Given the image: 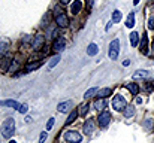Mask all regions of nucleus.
<instances>
[{"label":"nucleus","instance_id":"obj_1","mask_svg":"<svg viewBox=\"0 0 154 143\" xmlns=\"http://www.w3.org/2000/svg\"><path fill=\"white\" fill-rule=\"evenodd\" d=\"M14 131H15V119L9 118L2 124V134H3V137L9 139L14 134Z\"/></svg>","mask_w":154,"mask_h":143},{"label":"nucleus","instance_id":"obj_2","mask_svg":"<svg viewBox=\"0 0 154 143\" xmlns=\"http://www.w3.org/2000/svg\"><path fill=\"white\" fill-rule=\"evenodd\" d=\"M118 51H120V40L118 39H114L112 42H111V45H109V58L111 60H117V57H118Z\"/></svg>","mask_w":154,"mask_h":143},{"label":"nucleus","instance_id":"obj_3","mask_svg":"<svg viewBox=\"0 0 154 143\" xmlns=\"http://www.w3.org/2000/svg\"><path fill=\"white\" fill-rule=\"evenodd\" d=\"M126 106H127V103H126V100H124L123 95H115V97H114V100H112V107H114L115 110H123Z\"/></svg>","mask_w":154,"mask_h":143},{"label":"nucleus","instance_id":"obj_4","mask_svg":"<svg viewBox=\"0 0 154 143\" xmlns=\"http://www.w3.org/2000/svg\"><path fill=\"white\" fill-rule=\"evenodd\" d=\"M81 134L78 133V131H67L66 134H64V140L67 143H79L81 142Z\"/></svg>","mask_w":154,"mask_h":143},{"label":"nucleus","instance_id":"obj_5","mask_svg":"<svg viewBox=\"0 0 154 143\" xmlns=\"http://www.w3.org/2000/svg\"><path fill=\"white\" fill-rule=\"evenodd\" d=\"M109 121H111V113L109 112H102L97 118V122H99L100 127H106L109 124Z\"/></svg>","mask_w":154,"mask_h":143},{"label":"nucleus","instance_id":"obj_6","mask_svg":"<svg viewBox=\"0 0 154 143\" xmlns=\"http://www.w3.org/2000/svg\"><path fill=\"white\" fill-rule=\"evenodd\" d=\"M55 22L58 24V27H67L69 25V18L64 13H58L55 16Z\"/></svg>","mask_w":154,"mask_h":143},{"label":"nucleus","instance_id":"obj_7","mask_svg":"<svg viewBox=\"0 0 154 143\" xmlns=\"http://www.w3.org/2000/svg\"><path fill=\"white\" fill-rule=\"evenodd\" d=\"M72 106H73V103H72L70 100H67V101H63V103H60V104L57 106V110H58L60 113H64V112H69Z\"/></svg>","mask_w":154,"mask_h":143},{"label":"nucleus","instance_id":"obj_8","mask_svg":"<svg viewBox=\"0 0 154 143\" xmlns=\"http://www.w3.org/2000/svg\"><path fill=\"white\" fill-rule=\"evenodd\" d=\"M44 43H45V37H44V36H36L35 40H33L32 48H33L35 51H38V49H41V48L44 46Z\"/></svg>","mask_w":154,"mask_h":143},{"label":"nucleus","instance_id":"obj_9","mask_svg":"<svg viewBox=\"0 0 154 143\" xmlns=\"http://www.w3.org/2000/svg\"><path fill=\"white\" fill-rule=\"evenodd\" d=\"M66 45V40L63 39V37H57L55 40H54V43H52V49H55V51H61L63 48Z\"/></svg>","mask_w":154,"mask_h":143},{"label":"nucleus","instance_id":"obj_10","mask_svg":"<svg viewBox=\"0 0 154 143\" xmlns=\"http://www.w3.org/2000/svg\"><path fill=\"white\" fill-rule=\"evenodd\" d=\"M94 130V121L93 119H87L85 124H84V133L85 134H91Z\"/></svg>","mask_w":154,"mask_h":143},{"label":"nucleus","instance_id":"obj_11","mask_svg":"<svg viewBox=\"0 0 154 143\" xmlns=\"http://www.w3.org/2000/svg\"><path fill=\"white\" fill-rule=\"evenodd\" d=\"M150 76V73L147 70H138L133 73V79H147Z\"/></svg>","mask_w":154,"mask_h":143},{"label":"nucleus","instance_id":"obj_12","mask_svg":"<svg viewBox=\"0 0 154 143\" xmlns=\"http://www.w3.org/2000/svg\"><path fill=\"white\" fill-rule=\"evenodd\" d=\"M0 104H3V106H9V107H14V109H17V110H20V107H21V104H20L18 101H14V100H5V101H2Z\"/></svg>","mask_w":154,"mask_h":143},{"label":"nucleus","instance_id":"obj_13","mask_svg":"<svg viewBox=\"0 0 154 143\" xmlns=\"http://www.w3.org/2000/svg\"><path fill=\"white\" fill-rule=\"evenodd\" d=\"M42 66V61H35V63H29L26 66V72H32V70H36Z\"/></svg>","mask_w":154,"mask_h":143},{"label":"nucleus","instance_id":"obj_14","mask_svg":"<svg viewBox=\"0 0 154 143\" xmlns=\"http://www.w3.org/2000/svg\"><path fill=\"white\" fill-rule=\"evenodd\" d=\"M81 7H82V3H81L79 0H75V1L72 3V7H70V10H72V13L75 15V13H78V12L81 10Z\"/></svg>","mask_w":154,"mask_h":143},{"label":"nucleus","instance_id":"obj_15","mask_svg":"<svg viewBox=\"0 0 154 143\" xmlns=\"http://www.w3.org/2000/svg\"><path fill=\"white\" fill-rule=\"evenodd\" d=\"M130 45L132 46H138L139 45V34L136 31L130 33Z\"/></svg>","mask_w":154,"mask_h":143},{"label":"nucleus","instance_id":"obj_16","mask_svg":"<svg viewBox=\"0 0 154 143\" xmlns=\"http://www.w3.org/2000/svg\"><path fill=\"white\" fill-rule=\"evenodd\" d=\"M123 115H124L126 118L133 116V115H135V107H133V106H126V107L123 109Z\"/></svg>","mask_w":154,"mask_h":143},{"label":"nucleus","instance_id":"obj_17","mask_svg":"<svg viewBox=\"0 0 154 143\" xmlns=\"http://www.w3.org/2000/svg\"><path fill=\"white\" fill-rule=\"evenodd\" d=\"M97 52H99V48H97L96 43H90V45H88V48H87V54H88V55L93 57V55H96Z\"/></svg>","mask_w":154,"mask_h":143},{"label":"nucleus","instance_id":"obj_18","mask_svg":"<svg viewBox=\"0 0 154 143\" xmlns=\"http://www.w3.org/2000/svg\"><path fill=\"white\" fill-rule=\"evenodd\" d=\"M141 52L142 54H145L147 52V46H148V37H147V34H144L142 36V40H141Z\"/></svg>","mask_w":154,"mask_h":143},{"label":"nucleus","instance_id":"obj_19","mask_svg":"<svg viewBox=\"0 0 154 143\" xmlns=\"http://www.w3.org/2000/svg\"><path fill=\"white\" fill-rule=\"evenodd\" d=\"M126 88L132 93V95H136L138 93H139V87H138L136 84H127V85H126Z\"/></svg>","mask_w":154,"mask_h":143},{"label":"nucleus","instance_id":"obj_20","mask_svg":"<svg viewBox=\"0 0 154 143\" xmlns=\"http://www.w3.org/2000/svg\"><path fill=\"white\" fill-rule=\"evenodd\" d=\"M79 113L76 112V110H72L70 113H69V116H67V119H66V125H69V124H72L75 119H76V116H78Z\"/></svg>","mask_w":154,"mask_h":143},{"label":"nucleus","instance_id":"obj_21","mask_svg":"<svg viewBox=\"0 0 154 143\" xmlns=\"http://www.w3.org/2000/svg\"><path fill=\"white\" fill-rule=\"evenodd\" d=\"M97 91H99V88H90L88 91H85V94H84V98H85V100H88V98L94 97V95L97 94Z\"/></svg>","mask_w":154,"mask_h":143},{"label":"nucleus","instance_id":"obj_22","mask_svg":"<svg viewBox=\"0 0 154 143\" xmlns=\"http://www.w3.org/2000/svg\"><path fill=\"white\" fill-rule=\"evenodd\" d=\"M112 94V90L111 88H103V90H99L97 91V95L100 97V98H105V97H108V95Z\"/></svg>","mask_w":154,"mask_h":143},{"label":"nucleus","instance_id":"obj_23","mask_svg":"<svg viewBox=\"0 0 154 143\" xmlns=\"http://www.w3.org/2000/svg\"><path fill=\"white\" fill-rule=\"evenodd\" d=\"M126 25H127L129 28H132V27L135 25V13H130V15L127 16V21H126Z\"/></svg>","mask_w":154,"mask_h":143},{"label":"nucleus","instance_id":"obj_24","mask_svg":"<svg viewBox=\"0 0 154 143\" xmlns=\"http://www.w3.org/2000/svg\"><path fill=\"white\" fill-rule=\"evenodd\" d=\"M105 106H106V103H105V100H103V98H99V100H96V101H94V107H96L97 110H102Z\"/></svg>","mask_w":154,"mask_h":143},{"label":"nucleus","instance_id":"obj_25","mask_svg":"<svg viewBox=\"0 0 154 143\" xmlns=\"http://www.w3.org/2000/svg\"><path fill=\"white\" fill-rule=\"evenodd\" d=\"M88 107H90V106H88V103H84V104H81V106H79V112H78V113H79V115H82V116H84V115H87V112H88Z\"/></svg>","mask_w":154,"mask_h":143},{"label":"nucleus","instance_id":"obj_26","mask_svg":"<svg viewBox=\"0 0 154 143\" xmlns=\"http://www.w3.org/2000/svg\"><path fill=\"white\" fill-rule=\"evenodd\" d=\"M121 21V12L120 10H114L112 13V22H120Z\"/></svg>","mask_w":154,"mask_h":143},{"label":"nucleus","instance_id":"obj_27","mask_svg":"<svg viewBox=\"0 0 154 143\" xmlns=\"http://www.w3.org/2000/svg\"><path fill=\"white\" fill-rule=\"evenodd\" d=\"M6 49H8V42H0V58L5 55Z\"/></svg>","mask_w":154,"mask_h":143},{"label":"nucleus","instance_id":"obj_28","mask_svg":"<svg viewBox=\"0 0 154 143\" xmlns=\"http://www.w3.org/2000/svg\"><path fill=\"white\" fill-rule=\"evenodd\" d=\"M58 61H60V55H55V57H52L51 61H50V64H48V66H50V69H52V67H54V66H55Z\"/></svg>","mask_w":154,"mask_h":143},{"label":"nucleus","instance_id":"obj_29","mask_svg":"<svg viewBox=\"0 0 154 143\" xmlns=\"http://www.w3.org/2000/svg\"><path fill=\"white\" fill-rule=\"evenodd\" d=\"M54 122H55L54 118H50V119H48V122H47V130H51L52 127H54Z\"/></svg>","mask_w":154,"mask_h":143},{"label":"nucleus","instance_id":"obj_30","mask_svg":"<svg viewBox=\"0 0 154 143\" xmlns=\"http://www.w3.org/2000/svg\"><path fill=\"white\" fill-rule=\"evenodd\" d=\"M148 28H150V30H154V15L150 18V21H148Z\"/></svg>","mask_w":154,"mask_h":143},{"label":"nucleus","instance_id":"obj_31","mask_svg":"<svg viewBox=\"0 0 154 143\" xmlns=\"http://www.w3.org/2000/svg\"><path fill=\"white\" fill-rule=\"evenodd\" d=\"M27 109H29V107H27V104H21V107H20V110H18V112L26 113V112H27Z\"/></svg>","mask_w":154,"mask_h":143},{"label":"nucleus","instance_id":"obj_32","mask_svg":"<svg viewBox=\"0 0 154 143\" xmlns=\"http://www.w3.org/2000/svg\"><path fill=\"white\" fill-rule=\"evenodd\" d=\"M45 139H47V133L44 131V133L41 134V137H39V143H44L45 142Z\"/></svg>","mask_w":154,"mask_h":143},{"label":"nucleus","instance_id":"obj_33","mask_svg":"<svg viewBox=\"0 0 154 143\" xmlns=\"http://www.w3.org/2000/svg\"><path fill=\"white\" fill-rule=\"evenodd\" d=\"M18 69V63L15 61V63H12V66H11V69H9V72H14V70H17Z\"/></svg>","mask_w":154,"mask_h":143},{"label":"nucleus","instance_id":"obj_34","mask_svg":"<svg viewBox=\"0 0 154 143\" xmlns=\"http://www.w3.org/2000/svg\"><path fill=\"white\" fill-rule=\"evenodd\" d=\"M93 3H94V0H87V6H88V7L93 6Z\"/></svg>","mask_w":154,"mask_h":143},{"label":"nucleus","instance_id":"obj_35","mask_svg":"<svg viewBox=\"0 0 154 143\" xmlns=\"http://www.w3.org/2000/svg\"><path fill=\"white\" fill-rule=\"evenodd\" d=\"M60 1H61V3H63V4H67V3H69V1H70V0H60Z\"/></svg>","mask_w":154,"mask_h":143},{"label":"nucleus","instance_id":"obj_36","mask_svg":"<svg viewBox=\"0 0 154 143\" xmlns=\"http://www.w3.org/2000/svg\"><path fill=\"white\" fill-rule=\"evenodd\" d=\"M139 1H141V0H133V4H138Z\"/></svg>","mask_w":154,"mask_h":143},{"label":"nucleus","instance_id":"obj_37","mask_svg":"<svg viewBox=\"0 0 154 143\" xmlns=\"http://www.w3.org/2000/svg\"><path fill=\"white\" fill-rule=\"evenodd\" d=\"M9 143H17V142H15V140H11V142H9Z\"/></svg>","mask_w":154,"mask_h":143},{"label":"nucleus","instance_id":"obj_38","mask_svg":"<svg viewBox=\"0 0 154 143\" xmlns=\"http://www.w3.org/2000/svg\"><path fill=\"white\" fill-rule=\"evenodd\" d=\"M153 46H154V43H153Z\"/></svg>","mask_w":154,"mask_h":143}]
</instances>
